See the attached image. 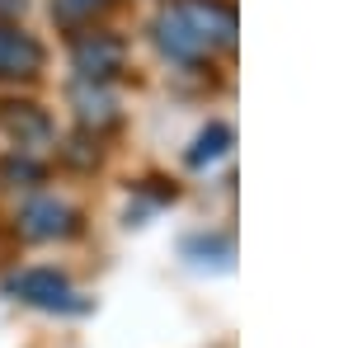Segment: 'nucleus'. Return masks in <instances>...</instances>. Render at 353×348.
Segmentation results:
<instances>
[{
	"label": "nucleus",
	"instance_id": "nucleus-2",
	"mask_svg": "<svg viewBox=\"0 0 353 348\" xmlns=\"http://www.w3.org/2000/svg\"><path fill=\"white\" fill-rule=\"evenodd\" d=\"M10 292L19 296V301H28V306H38V311H81L85 306L81 296H76V287L57 268H24V273H14Z\"/></svg>",
	"mask_w": 353,
	"mask_h": 348
},
{
	"label": "nucleus",
	"instance_id": "nucleus-3",
	"mask_svg": "<svg viewBox=\"0 0 353 348\" xmlns=\"http://www.w3.org/2000/svg\"><path fill=\"white\" fill-rule=\"evenodd\" d=\"M123 57H128V48H123L118 33H94V28H90V33H81V38L71 43L76 71L94 85H104L109 76H118V71H123Z\"/></svg>",
	"mask_w": 353,
	"mask_h": 348
},
{
	"label": "nucleus",
	"instance_id": "nucleus-10",
	"mask_svg": "<svg viewBox=\"0 0 353 348\" xmlns=\"http://www.w3.org/2000/svg\"><path fill=\"white\" fill-rule=\"evenodd\" d=\"M0 179L5 184H38L43 179V165L28 161V156H10V161H0Z\"/></svg>",
	"mask_w": 353,
	"mask_h": 348
},
{
	"label": "nucleus",
	"instance_id": "nucleus-6",
	"mask_svg": "<svg viewBox=\"0 0 353 348\" xmlns=\"http://www.w3.org/2000/svg\"><path fill=\"white\" fill-rule=\"evenodd\" d=\"M0 127L14 136L24 151L52 141V118H48V108H38L33 99H5L0 104Z\"/></svg>",
	"mask_w": 353,
	"mask_h": 348
},
{
	"label": "nucleus",
	"instance_id": "nucleus-8",
	"mask_svg": "<svg viewBox=\"0 0 353 348\" xmlns=\"http://www.w3.org/2000/svg\"><path fill=\"white\" fill-rule=\"evenodd\" d=\"M231 151V127L226 123H212V127H203L198 132V141H193V151H189V165H212V161H221Z\"/></svg>",
	"mask_w": 353,
	"mask_h": 348
},
{
	"label": "nucleus",
	"instance_id": "nucleus-4",
	"mask_svg": "<svg viewBox=\"0 0 353 348\" xmlns=\"http://www.w3.org/2000/svg\"><path fill=\"white\" fill-rule=\"evenodd\" d=\"M19 231H24L28 240H66V236L81 231V216H76V207H66L61 198H33L19 212Z\"/></svg>",
	"mask_w": 353,
	"mask_h": 348
},
{
	"label": "nucleus",
	"instance_id": "nucleus-1",
	"mask_svg": "<svg viewBox=\"0 0 353 348\" xmlns=\"http://www.w3.org/2000/svg\"><path fill=\"white\" fill-rule=\"evenodd\" d=\"M236 43V10L221 0H174L156 14V48L170 61H203Z\"/></svg>",
	"mask_w": 353,
	"mask_h": 348
},
{
	"label": "nucleus",
	"instance_id": "nucleus-7",
	"mask_svg": "<svg viewBox=\"0 0 353 348\" xmlns=\"http://www.w3.org/2000/svg\"><path fill=\"white\" fill-rule=\"evenodd\" d=\"M71 104H76V118H81L85 127H109V123H118V99L94 81L76 85L71 90Z\"/></svg>",
	"mask_w": 353,
	"mask_h": 348
},
{
	"label": "nucleus",
	"instance_id": "nucleus-5",
	"mask_svg": "<svg viewBox=\"0 0 353 348\" xmlns=\"http://www.w3.org/2000/svg\"><path fill=\"white\" fill-rule=\"evenodd\" d=\"M43 71V43L14 24H0V81H28Z\"/></svg>",
	"mask_w": 353,
	"mask_h": 348
},
{
	"label": "nucleus",
	"instance_id": "nucleus-9",
	"mask_svg": "<svg viewBox=\"0 0 353 348\" xmlns=\"http://www.w3.org/2000/svg\"><path fill=\"white\" fill-rule=\"evenodd\" d=\"M113 0H52V14L61 24H85V19H94V14H104Z\"/></svg>",
	"mask_w": 353,
	"mask_h": 348
},
{
	"label": "nucleus",
	"instance_id": "nucleus-11",
	"mask_svg": "<svg viewBox=\"0 0 353 348\" xmlns=\"http://www.w3.org/2000/svg\"><path fill=\"white\" fill-rule=\"evenodd\" d=\"M28 0H0V19H14V14H24Z\"/></svg>",
	"mask_w": 353,
	"mask_h": 348
}]
</instances>
